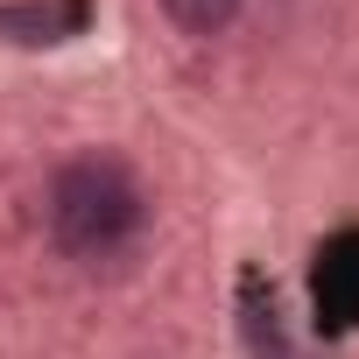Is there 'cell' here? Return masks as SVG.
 Wrapping results in <instances>:
<instances>
[{"mask_svg":"<svg viewBox=\"0 0 359 359\" xmlns=\"http://www.w3.org/2000/svg\"><path fill=\"white\" fill-rule=\"evenodd\" d=\"M43 219H50V240L71 254V261H113L141 240L148 226V191L141 176L92 148V155H71L57 176H50V198H43Z\"/></svg>","mask_w":359,"mask_h":359,"instance_id":"cell-1","label":"cell"},{"mask_svg":"<svg viewBox=\"0 0 359 359\" xmlns=\"http://www.w3.org/2000/svg\"><path fill=\"white\" fill-rule=\"evenodd\" d=\"M0 29L15 43H64L78 29V0H57V8H0Z\"/></svg>","mask_w":359,"mask_h":359,"instance_id":"cell-2","label":"cell"},{"mask_svg":"<svg viewBox=\"0 0 359 359\" xmlns=\"http://www.w3.org/2000/svg\"><path fill=\"white\" fill-rule=\"evenodd\" d=\"M317 296H324L338 317H359V240L331 247V261L317 268Z\"/></svg>","mask_w":359,"mask_h":359,"instance_id":"cell-3","label":"cell"},{"mask_svg":"<svg viewBox=\"0 0 359 359\" xmlns=\"http://www.w3.org/2000/svg\"><path fill=\"white\" fill-rule=\"evenodd\" d=\"M162 15L184 29V36H219V29H233L240 0H162Z\"/></svg>","mask_w":359,"mask_h":359,"instance_id":"cell-4","label":"cell"}]
</instances>
